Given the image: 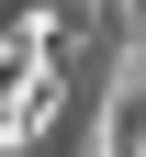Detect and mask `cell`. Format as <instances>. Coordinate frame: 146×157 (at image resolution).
<instances>
[{
  "mask_svg": "<svg viewBox=\"0 0 146 157\" xmlns=\"http://www.w3.org/2000/svg\"><path fill=\"white\" fill-rule=\"evenodd\" d=\"M45 124H56V11H34L0 34V157H23Z\"/></svg>",
  "mask_w": 146,
  "mask_h": 157,
  "instance_id": "1",
  "label": "cell"
}]
</instances>
